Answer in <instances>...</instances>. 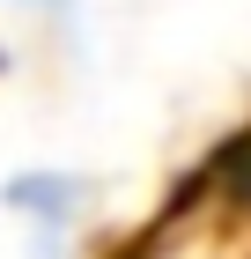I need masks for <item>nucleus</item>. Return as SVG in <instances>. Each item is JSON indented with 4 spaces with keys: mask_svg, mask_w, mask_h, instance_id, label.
<instances>
[{
    "mask_svg": "<svg viewBox=\"0 0 251 259\" xmlns=\"http://www.w3.org/2000/svg\"><path fill=\"white\" fill-rule=\"evenodd\" d=\"M0 200L22 207V215H37V222H67L81 207V178H67V170H22V178L0 185Z\"/></svg>",
    "mask_w": 251,
    "mask_h": 259,
    "instance_id": "1",
    "label": "nucleus"
},
{
    "mask_svg": "<svg viewBox=\"0 0 251 259\" xmlns=\"http://www.w3.org/2000/svg\"><path fill=\"white\" fill-rule=\"evenodd\" d=\"M15 8H59V0H15Z\"/></svg>",
    "mask_w": 251,
    "mask_h": 259,
    "instance_id": "2",
    "label": "nucleus"
}]
</instances>
